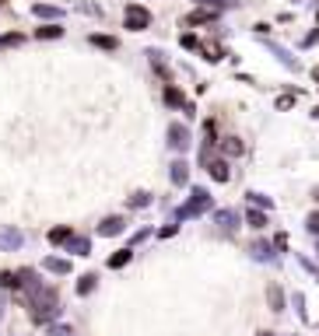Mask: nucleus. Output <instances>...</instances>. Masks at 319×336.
Segmentation results:
<instances>
[{"instance_id":"nucleus-24","label":"nucleus","mask_w":319,"mask_h":336,"mask_svg":"<svg viewBox=\"0 0 319 336\" xmlns=\"http://www.w3.org/2000/svg\"><path fill=\"white\" fill-rule=\"evenodd\" d=\"M225 154H242V140L239 137H228V140H225Z\"/></svg>"},{"instance_id":"nucleus-9","label":"nucleus","mask_w":319,"mask_h":336,"mask_svg":"<svg viewBox=\"0 0 319 336\" xmlns=\"http://www.w3.org/2000/svg\"><path fill=\"white\" fill-rule=\"evenodd\" d=\"M214 18H218V11L204 7V11H193V14L186 18V25H207V21H214Z\"/></svg>"},{"instance_id":"nucleus-33","label":"nucleus","mask_w":319,"mask_h":336,"mask_svg":"<svg viewBox=\"0 0 319 336\" xmlns=\"http://www.w3.org/2000/svg\"><path fill=\"white\" fill-rule=\"evenodd\" d=\"M260 336H274V333H260Z\"/></svg>"},{"instance_id":"nucleus-30","label":"nucleus","mask_w":319,"mask_h":336,"mask_svg":"<svg viewBox=\"0 0 319 336\" xmlns=\"http://www.w3.org/2000/svg\"><path fill=\"white\" fill-rule=\"evenodd\" d=\"M305 228H309V231H319V214H312V217L305 221Z\"/></svg>"},{"instance_id":"nucleus-4","label":"nucleus","mask_w":319,"mask_h":336,"mask_svg":"<svg viewBox=\"0 0 319 336\" xmlns=\"http://www.w3.org/2000/svg\"><path fill=\"white\" fill-rule=\"evenodd\" d=\"M168 147L172 151H189V130L179 126V123H172L168 126Z\"/></svg>"},{"instance_id":"nucleus-6","label":"nucleus","mask_w":319,"mask_h":336,"mask_svg":"<svg viewBox=\"0 0 319 336\" xmlns=\"http://www.w3.org/2000/svg\"><path fill=\"white\" fill-rule=\"evenodd\" d=\"M126 224H123V217H105L102 224H98V235H105V238H112V235H119Z\"/></svg>"},{"instance_id":"nucleus-11","label":"nucleus","mask_w":319,"mask_h":336,"mask_svg":"<svg viewBox=\"0 0 319 336\" xmlns=\"http://www.w3.org/2000/svg\"><path fill=\"white\" fill-rule=\"evenodd\" d=\"M207 172H211V179H214V182H228V165H225V161H211V165H207Z\"/></svg>"},{"instance_id":"nucleus-20","label":"nucleus","mask_w":319,"mask_h":336,"mask_svg":"<svg viewBox=\"0 0 319 336\" xmlns=\"http://www.w3.org/2000/svg\"><path fill=\"white\" fill-rule=\"evenodd\" d=\"M91 42H95L98 49H116V39H112V35H91Z\"/></svg>"},{"instance_id":"nucleus-3","label":"nucleus","mask_w":319,"mask_h":336,"mask_svg":"<svg viewBox=\"0 0 319 336\" xmlns=\"http://www.w3.org/2000/svg\"><path fill=\"white\" fill-rule=\"evenodd\" d=\"M123 25H126L130 32H144V28L151 25V11L141 7V4H130V7L123 11Z\"/></svg>"},{"instance_id":"nucleus-12","label":"nucleus","mask_w":319,"mask_h":336,"mask_svg":"<svg viewBox=\"0 0 319 336\" xmlns=\"http://www.w3.org/2000/svg\"><path fill=\"white\" fill-rule=\"evenodd\" d=\"M186 179H189V165H186V161H175V165H172V182L182 186Z\"/></svg>"},{"instance_id":"nucleus-15","label":"nucleus","mask_w":319,"mask_h":336,"mask_svg":"<svg viewBox=\"0 0 319 336\" xmlns=\"http://www.w3.org/2000/svg\"><path fill=\"white\" fill-rule=\"evenodd\" d=\"M165 102H168L172 109H179V105H186V102H182V91H179V88H165Z\"/></svg>"},{"instance_id":"nucleus-31","label":"nucleus","mask_w":319,"mask_h":336,"mask_svg":"<svg viewBox=\"0 0 319 336\" xmlns=\"http://www.w3.org/2000/svg\"><path fill=\"white\" fill-rule=\"evenodd\" d=\"M312 77H316V84H319V67H316V70H312Z\"/></svg>"},{"instance_id":"nucleus-16","label":"nucleus","mask_w":319,"mask_h":336,"mask_svg":"<svg viewBox=\"0 0 319 336\" xmlns=\"http://www.w3.org/2000/svg\"><path fill=\"white\" fill-rule=\"evenodd\" d=\"M46 270H49V273H71V263L53 256V259H46Z\"/></svg>"},{"instance_id":"nucleus-19","label":"nucleus","mask_w":319,"mask_h":336,"mask_svg":"<svg viewBox=\"0 0 319 336\" xmlns=\"http://www.w3.org/2000/svg\"><path fill=\"white\" fill-rule=\"evenodd\" d=\"M35 35H39V39H60V35H63V28H56V25H46V28H39Z\"/></svg>"},{"instance_id":"nucleus-14","label":"nucleus","mask_w":319,"mask_h":336,"mask_svg":"<svg viewBox=\"0 0 319 336\" xmlns=\"http://www.w3.org/2000/svg\"><path fill=\"white\" fill-rule=\"evenodd\" d=\"M267 301H270L274 312H284V294H281L277 287H267Z\"/></svg>"},{"instance_id":"nucleus-27","label":"nucleus","mask_w":319,"mask_h":336,"mask_svg":"<svg viewBox=\"0 0 319 336\" xmlns=\"http://www.w3.org/2000/svg\"><path fill=\"white\" fill-rule=\"evenodd\" d=\"M18 42H21V35H18V32H11V35H4V39H0V46H4V49H7V46H18Z\"/></svg>"},{"instance_id":"nucleus-17","label":"nucleus","mask_w":319,"mask_h":336,"mask_svg":"<svg viewBox=\"0 0 319 336\" xmlns=\"http://www.w3.org/2000/svg\"><path fill=\"white\" fill-rule=\"evenodd\" d=\"M245 221H249V228H263V224H267V214H263V210H249Z\"/></svg>"},{"instance_id":"nucleus-22","label":"nucleus","mask_w":319,"mask_h":336,"mask_svg":"<svg viewBox=\"0 0 319 336\" xmlns=\"http://www.w3.org/2000/svg\"><path fill=\"white\" fill-rule=\"evenodd\" d=\"M197 4H204V7H211V11H221V7H235L239 0H197Z\"/></svg>"},{"instance_id":"nucleus-29","label":"nucleus","mask_w":319,"mask_h":336,"mask_svg":"<svg viewBox=\"0 0 319 336\" xmlns=\"http://www.w3.org/2000/svg\"><path fill=\"white\" fill-rule=\"evenodd\" d=\"M49 336H74V333H71L67 326H53V329H49Z\"/></svg>"},{"instance_id":"nucleus-5","label":"nucleus","mask_w":319,"mask_h":336,"mask_svg":"<svg viewBox=\"0 0 319 336\" xmlns=\"http://www.w3.org/2000/svg\"><path fill=\"white\" fill-rule=\"evenodd\" d=\"M21 231H14V228H0V249H7V252H14V249H21Z\"/></svg>"},{"instance_id":"nucleus-26","label":"nucleus","mask_w":319,"mask_h":336,"mask_svg":"<svg viewBox=\"0 0 319 336\" xmlns=\"http://www.w3.org/2000/svg\"><path fill=\"white\" fill-rule=\"evenodd\" d=\"M249 203H252V207H267V210L274 207V203L267 200V196H260V193H249Z\"/></svg>"},{"instance_id":"nucleus-25","label":"nucleus","mask_w":319,"mask_h":336,"mask_svg":"<svg viewBox=\"0 0 319 336\" xmlns=\"http://www.w3.org/2000/svg\"><path fill=\"white\" fill-rule=\"evenodd\" d=\"M35 14L39 18H60V11L56 7H46V4H35Z\"/></svg>"},{"instance_id":"nucleus-21","label":"nucleus","mask_w":319,"mask_h":336,"mask_svg":"<svg viewBox=\"0 0 319 336\" xmlns=\"http://www.w3.org/2000/svg\"><path fill=\"white\" fill-rule=\"evenodd\" d=\"M67 238H71V228H53V231H49V242H53V245L67 242Z\"/></svg>"},{"instance_id":"nucleus-8","label":"nucleus","mask_w":319,"mask_h":336,"mask_svg":"<svg viewBox=\"0 0 319 336\" xmlns=\"http://www.w3.org/2000/svg\"><path fill=\"white\" fill-rule=\"evenodd\" d=\"M88 249H91V242H88V238H78V235H71V238H67V252H74V256H88Z\"/></svg>"},{"instance_id":"nucleus-28","label":"nucleus","mask_w":319,"mask_h":336,"mask_svg":"<svg viewBox=\"0 0 319 336\" xmlns=\"http://www.w3.org/2000/svg\"><path fill=\"white\" fill-rule=\"evenodd\" d=\"M148 203H151V196H148V193H137V196L130 200V207H148Z\"/></svg>"},{"instance_id":"nucleus-32","label":"nucleus","mask_w":319,"mask_h":336,"mask_svg":"<svg viewBox=\"0 0 319 336\" xmlns=\"http://www.w3.org/2000/svg\"><path fill=\"white\" fill-rule=\"evenodd\" d=\"M0 315H4V298H0Z\"/></svg>"},{"instance_id":"nucleus-10","label":"nucleus","mask_w":319,"mask_h":336,"mask_svg":"<svg viewBox=\"0 0 319 336\" xmlns=\"http://www.w3.org/2000/svg\"><path fill=\"white\" fill-rule=\"evenodd\" d=\"M267 46H270V49H274V56H277V60H281V63H284V67H298V60H295V56H291V53H288V49H284V46H277V42H267Z\"/></svg>"},{"instance_id":"nucleus-23","label":"nucleus","mask_w":319,"mask_h":336,"mask_svg":"<svg viewBox=\"0 0 319 336\" xmlns=\"http://www.w3.org/2000/svg\"><path fill=\"white\" fill-rule=\"evenodd\" d=\"M126 263H130V249H123V252H116V256H112V259H109V266H112V270L126 266Z\"/></svg>"},{"instance_id":"nucleus-13","label":"nucleus","mask_w":319,"mask_h":336,"mask_svg":"<svg viewBox=\"0 0 319 336\" xmlns=\"http://www.w3.org/2000/svg\"><path fill=\"white\" fill-rule=\"evenodd\" d=\"M252 259H274V249H270V242H252Z\"/></svg>"},{"instance_id":"nucleus-18","label":"nucleus","mask_w":319,"mask_h":336,"mask_svg":"<svg viewBox=\"0 0 319 336\" xmlns=\"http://www.w3.org/2000/svg\"><path fill=\"white\" fill-rule=\"evenodd\" d=\"M91 291H95V273H88V277L78 280V294H91Z\"/></svg>"},{"instance_id":"nucleus-1","label":"nucleus","mask_w":319,"mask_h":336,"mask_svg":"<svg viewBox=\"0 0 319 336\" xmlns=\"http://www.w3.org/2000/svg\"><path fill=\"white\" fill-rule=\"evenodd\" d=\"M28 305H32V319L35 322H53L60 315V294L53 287H32L28 291Z\"/></svg>"},{"instance_id":"nucleus-7","label":"nucleus","mask_w":319,"mask_h":336,"mask_svg":"<svg viewBox=\"0 0 319 336\" xmlns=\"http://www.w3.org/2000/svg\"><path fill=\"white\" fill-rule=\"evenodd\" d=\"M214 224H221L225 231H232V228L239 224V214H235V210H218V214H214Z\"/></svg>"},{"instance_id":"nucleus-2","label":"nucleus","mask_w":319,"mask_h":336,"mask_svg":"<svg viewBox=\"0 0 319 336\" xmlns=\"http://www.w3.org/2000/svg\"><path fill=\"white\" fill-rule=\"evenodd\" d=\"M207 207H211V193H207V189H193V196L175 210V221H193V217H200Z\"/></svg>"}]
</instances>
